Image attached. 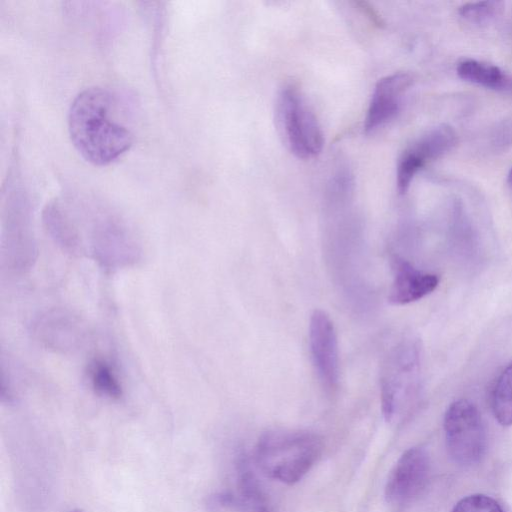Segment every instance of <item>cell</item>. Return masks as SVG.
<instances>
[{"instance_id":"3","label":"cell","mask_w":512,"mask_h":512,"mask_svg":"<svg viewBox=\"0 0 512 512\" xmlns=\"http://www.w3.org/2000/svg\"><path fill=\"white\" fill-rule=\"evenodd\" d=\"M275 121L286 148L297 158L307 160L318 156L324 138L321 126L305 95L294 84L279 91L275 103Z\"/></svg>"},{"instance_id":"1","label":"cell","mask_w":512,"mask_h":512,"mask_svg":"<svg viewBox=\"0 0 512 512\" xmlns=\"http://www.w3.org/2000/svg\"><path fill=\"white\" fill-rule=\"evenodd\" d=\"M113 94L90 87L73 100L68 113V130L79 154L88 162L104 166L125 154L133 143L129 128L116 117Z\"/></svg>"},{"instance_id":"14","label":"cell","mask_w":512,"mask_h":512,"mask_svg":"<svg viewBox=\"0 0 512 512\" xmlns=\"http://www.w3.org/2000/svg\"><path fill=\"white\" fill-rule=\"evenodd\" d=\"M88 377L97 393L113 399L122 396L121 382L112 365L106 360L95 359L89 366Z\"/></svg>"},{"instance_id":"19","label":"cell","mask_w":512,"mask_h":512,"mask_svg":"<svg viewBox=\"0 0 512 512\" xmlns=\"http://www.w3.org/2000/svg\"><path fill=\"white\" fill-rule=\"evenodd\" d=\"M72 512H84V511H83V510H81V509H75V510H73Z\"/></svg>"},{"instance_id":"15","label":"cell","mask_w":512,"mask_h":512,"mask_svg":"<svg viewBox=\"0 0 512 512\" xmlns=\"http://www.w3.org/2000/svg\"><path fill=\"white\" fill-rule=\"evenodd\" d=\"M503 3L499 1H481L465 3L459 8V15L469 23L486 24L501 13Z\"/></svg>"},{"instance_id":"2","label":"cell","mask_w":512,"mask_h":512,"mask_svg":"<svg viewBox=\"0 0 512 512\" xmlns=\"http://www.w3.org/2000/svg\"><path fill=\"white\" fill-rule=\"evenodd\" d=\"M322 451V439L315 433L273 430L260 437L255 456L263 474L291 485L310 471Z\"/></svg>"},{"instance_id":"12","label":"cell","mask_w":512,"mask_h":512,"mask_svg":"<svg viewBox=\"0 0 512 512\" xmlns=\"http://www.w3.org/2000/svg\"><path fill=\"white\" fill-rule=\"evenodd\" d=\"M456 71L461 79L475 85L501 92L512 91V76L496 65L465 59L458 63Z\"/></svg>"},{"instance_id":"8","label":"cell","mask_w":512,"mask_h":512,"mask_svg":"<svg viewBox=\"0 0 512 512\" xmlns=\"http://www.w3.org/2000/svg\"><path fill=\"white\" fill-rule=\"evenodd\" d=\"M412 82V76L404 72L393 73L379 79L372 92L365 116V133L378 131L396 117Z\"/></svg>"},{"instance_id":"9","label":"cell","mask_w":512,"mask_h":512,"mask_svg":"<svg viewBox=\"0 0 512 512\" xmlns=\"http://www.w3.org/2000/svg\"><path fill=\"white\" fill-rule=\"evenodd\" d=\"M429 459L421 448L405 451L388 477L385 496L389 502L405 503L425 487L429 476Z\"/></svg>"},{"instance_id":"7","label":"cell","mask_w":512,"mask_h":512,"mask_svg":"<svg viewBox=\"0 0 512 512\" xmlns=\"http://www.w3.org/2000/svg\"><path fill=\"white\" fill-rule=\"evenodd\" d=\"M309 344L321 382L327 389H335L339 380L338 340L334 324L323 310H314L310 317Z\"/></svg>"},{"instance_id":"17","label":"cell","mask_w":512,"mask_h":512,"mask_svg":"<svg viewBox=\"0 0 512 512\" xmlns=\"http://www.w3.org/2000/svg\"><path fill=\"white\" fill-rule=\"evenodd\" d=\"M507 181H508L509 186L512 188V167L508 173Z\"/></svg>"},{"instance_id":"11","label":"cell","mask_w":512,"mask_h":512,"mask_svg":"<svg viewBox=\"0 0 512 512\" xmlns=\"http://www.w3.org/2000/svg\"><path fill=\"white\" fill-rule=\"evenodd\" d=\"M439 284V277L414 268L404 260H398L388 300L394 305H405L433 292Z\"/></svg>"},{"instance_id":"18","label":"cell","mask_w":512,"mask_h":512,"mask_svg":"<svg viewBox=\"0 0 512 512\" xmlns=\"http://www.w3.org/2000/svg\"><path fill=\"white\" fill-rule=\"evenodd\" d=\"M256 512H270V510H269L268 506L266 505V506L260 508L259 510H257Z\"/></svg>"},{"instance_id":"6","label":"cell","mask_w":512,"mask_h":512,"mask_svg":"<svg viewBox=\"0 0 512 512\" xmlns=\"http://www.w3.org/2000/svg\"><path fill=\"white\" fill-rule=\"evenodd\" d=\"M31 332L39 344L61 353L77 350L86 338L82 320L62 308L49 309L37 315L31 323Z\"/></svg>"},{"instance_id":"4","label":"cell","mask_w":512,"mask_h":512,"mask_svg":"<svg viewBox=\"0 0 512 512\" xmlns=\"http://www.w3.org/2000/svg\"><path fill=\"white\" fill-rule=\"evenodd\" d=\"M447 450L461 465L477 463L486 449V432L477 407L468 400L453 402L444 417Z\"/></svg>"},{"instance_id":"5","label":"cell","mask_w":512,"mask_h":512,"mask_svg":"<svg viewBox=\"0 0 512 512\" xmlns=\"http://www.w3.org/2000/svg\"><path fill=\"white\" fill-rule=\"evenodd\" d=\"M457 143L452 127L441 124L425 132L401 153L396 167V184L400 194H405L416 174L428 163L449 151Z\"/></svg>"},{"instance_id":"13","label":"cell","mask_w":512,"mask_h":512,"mask_svg":"<svg viewBox=\"0 0 512 512\" xmlns=\"http://www.w3.org/2000/svg\"><path fill=\"white\" fill-rule=\"evenodd\" d=\"M491 407L501 425H512V361L497 378L491 395Z\"/></svg>"},{"instance_id":"16","label":"cell","mask_w":512,"mask_h":512,"mask_svg":"<svg viewBox=\"0 0 512 512\" xmlns=\"http://www.w3.org/2000/svg\"><path fill=\"white\" fill-rule=\"evenodd\" d=\"M452 512H504L500 504L490 496L473 494L462 498Z\"/></svg>"},{"instance_id":"10","label":"cell","mask_w":512,"mask_h":512,"mask_svg":"<svg viewBox=\"0 0 512 512\" xmlns=\"http://www.w3.org/2000/svg\"><path fill=\"white\" fill-rule=\"evenodd\" d=\"M416 354L411 347H397L388 357L381 374V408L386 421H391L398 409L403 381L415 367Z\"/></svg>"}]
</instances>
